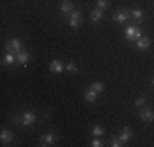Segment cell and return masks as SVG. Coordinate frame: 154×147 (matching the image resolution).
Instances as JSON below:
<instances>
[{
    "label": "cell",
    "instance_id": "20",
    "mask_svg": "<svg viewBox=\"0 0 154 147\" xmlns=\"http://www.w3.org/2000/svg\"><path fill=\"white\" fill-rule=\"evenodd\" d=\"M125 144V142L122 141V139H120V136H113V139H112V147H122Z\"/></svg>",
    "mask_w": 154,
    "mask_h": 147
},
{
    "label": "cell",
    "instance_id": "24",
    "mask_svg": "<svg viewBox=\"0 0 154 147\" xmlns=\"http://www.w3.org/2000/svg\"><path fill=\"white\" fill-rule=\"evenodd\" d=\"M144 103H146V98L144 97H139V98H136V101H134V106H136V108H143Z\"/></svg>",
    "mask_w": 154,
    "mask_h": 147
},
{
    "label": "cell",
    "instance_id": "25",
    "mask_svg": "<svg viewBox=\"0 0 154 147\" xmlns=\"http://www.w3.org/2000/svg\"><path fill=\"white\" fill-rule=\"evenodd\" d=\"M90 146H92V147H102V146H103V142H102L100 139H94V141L90 142Z\"/></svg>",
    "mask_w": 154,
    "mask_h": 147
},
{
    "label": "cell",
    "instance_id": "9",
    "mask_svg": "<svg viewBox=\"0 0 154 147\" xmlns=\"http://www.w3.org/2000/svg\"><path fill=\"white\" fill-rule=\"evenodd\" d=\"M62 69H66V64H62V62L57 61V59H53V61L49 62V70L51 72L59 74V72H62Z\"/></svg>",
    "mask_w": 154,
    "mask_h": 147
},
{
    "label": "cell",
    "instance_id": "18",
    "mask_svg": "<svg viewBox=\"0 0 154 147\" xmlns=\"http://www.w3.org/2000/svg\"><path fill=\"white\" fill-rule=\"evenodd\" d=\"M90 88H92L94 92H97V93H100V92H103V88H105V85L102 82H94L92 85H90Z\"/></svg>",
    "mask_w": 154,
    "mask_h": 147
},
{
    "label": "cell",
    "instance_id": "6",
    "mask_svg": "<svg viewBox=\"0 0 154 147\" xmlns=\"http://www.w3.org/2000/svg\"><path fill=\"white\" fill-rule=\"evenodd\" d=\"M139 118H141L144 123H151V121H154V111L151 108H144V106H143V108L139 110Z\"/></svg>",
    "mask_w": 154,
    "mask_h": 147
},
{
    "label": "cell",
    "instance_id": "13",
    "mask_svg": "<svg viewBox=\"0 0 154 147\" xmlns=\"http://www.w3.org/2000/svg\"><path fill=\"white\" fill-rule=\"evenodd\" d=\"M0 141L2 144H10L13 141V134L8 129H2V136H0Z\"/></svg>",
    "mask_w": 154,
    "mask_h": 147
},
{
    "label": "cell",
    "instance_id": "10",
    "mask_svg": "<svg viewBox=\"0 0 154 147\" xmlns=\"http://www.w3.org/2000/svg\"><path fill=\"white\" fill-rule=\"evenodd\" d=\"M131 16H133V23L134 25H139V23L144 21V13H143V10H138V8L131 10Z\"/></svg>",
    "mask_w": 154,
    "mask_h": 147
},
{
    "label": "cell",
    "instance_id": "21",
    "mask_svg": "<svg viewBox=\"0 0 154 147\" xmlns=\"http://www.w3.org/2000/svg\"><path fill=\"white\" fill-rule=\"evenodd\" d=\"M103 128H102L100 126V124H95V126H94V129H92V134L95 136V137H98V136H102V134H103Z\"/></svg>",
    "mask_w": 154,
    "mask_h": 147
},
{
    "label": "cell",
    "instance_id": "15",
    "mask_svg": "<svg viewBox=\"0 0 154 147\" xmlns=\"http://www.w3.org/2000/svg\"><path fill=\"white\" fill-rule=\"evenodd\" d=\"M131 136H133V132H131V129L128 126H125L122 129V134H120V139H122L123 142H128L131 139Z\"/></svg>",
    "mask_w": 154,
    "mask_h": 147
},
{
    "label": "cell",
    "instance_id": "7",
    "mask_svg": "<svg viewBox=\"0 0 154 147\" xmlns=\"http://www.w3.org/2000/svg\"><path fill=\"white\" fill-rule=\"evenodd\" d=\"M21 116H23V128L25 126H31V124L36 123V115L30 110H26V111L21 113Z\"/></svg>",
    "mask_w": 154,
    "mask_h": 147
},
{
    "label": "cell",
    "instance_id": "12",
    "mask_svg": "<svg viewBox=\"0 0 154 147\" xmlns=\"http://www.w3.org/2000/svg\"><path fill=\"white\" fill-rule=\"evenodd\" d=\"M136 46H138V49H148V47L151 46V39H149L148 36H141L136 41Z\"/></svg>",
    "mask_w": 154,
    "mask_h": 147
},
{
    "label": "cell",
    "instance_id": "19",
    "mask_svg": "<svg viewBox=\"0 0 154 147\" xmlns=\"http://www.w3.org/2000/svg\"><path fill=\"white\" fill-rule=\"evenodd\" d=\"M12 123L15 124V126L23 128V116H21V115H15V116L12 118Z\"/></svg>",
    "mask_w": 154,
    "mask_h": 147
},
{
    "label": "cell",
    "instance_id": "22",
    "mask_svg": "<svg viewBox=\"0 0 154 147\" xmlns=\"http://www.w3.org/2000/svg\"><path fill=\"white\" fill-rule=\"evenodd\" d=\"M66 70L71 72V74H75L77 70H79V67H77L74 62H67V64H66Z\"/></svg>",
    "mask_w": 154,
    "mask_h": 147
},
{
    "label": "cell",
    "instance_id": "1",
    "mask_svg": "<svg viewBox=\"0 0 154 147\" xmlns=\"http://www.w3.org/2000/svg\"><path fill=\"white\" fill-rule=\"evenodd\" d=\"M136 26H138V25L130 23V25H128V28L125 29V36H126V39H128V41H138V39L143 36L141 29H138Z\"/></svg>",
    "mask_w": 154,
    "mask_h": 147
},
{
    "label": "cell",
    "instance_id": "4",
    "mask_svg": "<svg viewBox=\"0 0 154 147\" xmlns=\"http://www.w3.org/2000/svg\"><path fill=\"white\" fill-rule=\"evenodd\" d=\"M67 21L72 28H79L80 21H82V13H80L79 10H72L71 15H69V18H67Z\"/></svg>",
    "mask_w": 154,
    "mask_h": 147
},
{
    "label": "cell",
    "instance_id": "14",
    "mask_svg": "<svg viewBox=\"0 0 154 147\" xmlns=\"http://www.w3.org/2000/svg\"><path fill=\"white\" fill-rule=\"evenodd\" d=\"M17 62V56H13L12 52H7L5 56L2 57V64H7V65H13Z\"/></svg>",
    "mask_w": 154,
    "mask_h": 147
},
{
    "label": "cell",
    "instance_id": "2",
    "mask_svg": "<svg viewBox=\"0 0 154 147\" xmlns=\"http://www.w3.org/2000/svg\"><path fill=\"white\" fill-rule=\"evenodd\" d=\"M5 51H7V52H12V54L21 52V43H20V39L12 38L8 43L5 44Z\"/></svg>",
    "mask_w": 154,
    "mask_h": 147
},
{
    "label": "cell",
    "instance_id": "26",
    "mask_svg": "<svg viewBox=\"0 0 154 147\" xmlns=\"http://www.w3.org/2000/svg\"><path fill=\"white\" fill-rule=\"evenodd\" d=\"M152 85H154V77H152Z\"/></svg>",
    "mask_w": 154,
    "mask_h": 147
},
{
    "label": "cell",
    "instance_id": "8",
    "mask_svg": "<svg viewBox=\"0 0 154 147\" xmlns=\"http://www.w3.org/2000/svg\"><path fill=\"white\" fill-rule=\"evenodd\" d=\"M15 56H17V62H18V64L23 65V67H26L28 62H30V52H28V51H21V52L15 54Z\"/></svg>",
    "mask_w": 154,
    "mask_h": 147
},
{
    "label": "cell",
    "instance_id": "23",
    "mask_svg": "<svg viewBox=\"0 0 154 147\" xmlns=\"http://www.w3.org/2000/svg\"><path fill=\"white\" fill-rule=\"evenodd\" d=\"M97 8L107 10L108 8V0H97Z\"/></svg>",
    "mask_w": 154,
    "mask_h": 147
},
{
    "label": "cell",
    "instance_id": "16",
    "mask_svg": "<svg viewBox=\"0 0 154 147\" xmlns=\"http://www.w3.org/2000/svg\"><path fill=\"white\" fill-rule=\"evenodd\" d=\"M84 98H85L89 103H95V100H97V92H94L92 88H89V90L84 93Z\"/></svg>",
    "mask_w": 154,
    "mask_h": 147
},
{
    "label": "cell",
    "instance_id": "17",
    "mask_svg": "<svg viewBox=\"0 0 154 147\" xmlns=\"http://www.w3.org/2000/svg\"><path fill=\"white\" fill-rule=\"evenodd\" d=\"M102 18H103V10L95 8L94 12H92V21H94V23H97V21H100Z\"/></svg>",
    "mask_w": 154,
    "mask_h": 147
},
{
    "label": "cell",
    "instance_id": "5",
    "mask_svg": "<svg viewBox=\"0 0 154 147\" xmlns=\"http://www.w3.org/2000/svg\"><path fill=\"white\" fill-rule=\"evenodd\" d=\"M74 10V5H72L71 0H62L61 2V7H59V12L62 15V18H66L67 15H71V12Z\"/></svg>",
    "mask_w": 154,
    "mask_h": 147
},
{
    "label": "cell",
    "instance_id": "3",
    "mask_svg": "<svg viewBox=\"0 0 154 147\" xmlns=\"http://www.w3.org/2000/svg\"><path fill=\"white\" fill-rule=\"evenodd\" d=\"M130 16H131V10L120 8L118 12L113 15V21H115V23H125V21H128Z\"/></svg>",
    "mask_w": 154,
    "mask_h": 147
},
{
    "label": "cell",
    "instance_id": "11",
    "mask_svg": "<svg viewBox=\"0 0 154 147\" xmlns=\"http://www.w3.org/2000/svg\"><path fill=\"white\" fill-rule=\"evenodd\" d=\"M56 136L53 134V132H49V134H46V136H43L41 139H39V144L41 146H53L54 142H56Z\"/></svg>",
    "mask_w": 154,
    "mask_h": 147
}]
</instances>
